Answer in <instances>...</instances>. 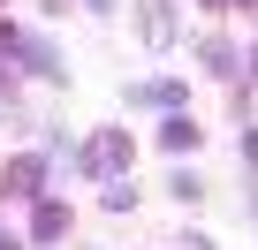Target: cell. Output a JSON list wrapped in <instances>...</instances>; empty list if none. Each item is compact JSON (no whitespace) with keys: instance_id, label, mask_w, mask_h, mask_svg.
<instances>
[{"instance_id":"obj_8","label":"cell","mask_w":258,"mask_h":250,"mask_svg":"<svg viewBox=\"0 0 258 250\" xmlns=\"http://www.w3.org/2000/svg\"><path fill=\"white\" fill-rule=\"evenodd\" d=\"M243 159H250V167H258V129H243Z\"/></svg>"},{"instance_id":"obj_7","label":"cell","mask_w":258,"mask_h":250,"mask_svg":"<svg viewBox=\"0 0 258 250\" xmlns=\"http://www.w3.org/2000/svg\"><path fill=\"white\" fill-rule=\"evenodd\" d=\"M205 68H220V76H228V68H235V46H228V38H205Z\"/></svg>"},{"instance_id":"obj_5","label":"cell","mask_w":258,"mask_h":250,"mask_svg":"<svg viewBox=\"0 0 258 250\" xmlns=\"http://www.w3.org/2000/svg\"><path fill=\"white\" fill-rule=\"evenodd\" d=\"M129 99H145V106H175V99H182V84H137Z\"/></svg>"},{"instance_id":"obj_6","label":"cell","mask_w":258,"mask_h":250,"mask_svg":"<svg viewBox=\"0 0 258 250\" xmlns=\"http://www.w3.org/2000/svg\"><path fill=\"white\" fill-rule=\"evenodd\" d=\"M38 175H46V167H38V159H16V167H8V175H0V190H8V182H16V190H31V182H38Z\"/></svg>"},{"instance_id":"obj_3","label":"cell","mask_w":258,"mask_h":250,"mask_svg":"<svg viewBox=\"0 0 258 250\" xmlns=\"http://www.w3.org/2000/svg\"><path fill=\"white\" fill-rule=\"evenodd\" d=\"M31 235H38V242H61V235H69V205H38Z\"/></svg>"},{"instance_id":"obj_1","label":"cell","mask_w":258,"mask_h":250,"mask_svg":"<svg viewBox=\"0 0 258 250\" xmlns=\"http://www.w3.org/2000/svg\"><path fill=\"white\" fill-rule=\"evenodd\" d=\"M137 31H145V46H167V38H175V16H167V0H137Z\"/></svg>"},{"instance_id":"obj_4","label":"cell","mask_w":258,"mask_h":250,"mask_svg":"<svg viewBox=\"0 0 258 250\" xmlns=\"http://www.w3.org/2000/svg\"><path fill=\"white\" fill-rule=\"evenodd\" d=\"M160 137H167V152H190V144H198V121H182V114H175Z\"/></svg>"},{"instance_id":"obj_11","label":"cell","mask_w":258,"mask_h":250,"mask_svg":"<svg viewBox=\"0 0 258 250\" xmlns=\"http://www.w3.org/2000/svg\"><path fill=\"white\" fill-rule=\"evenodd\" d=\"M250 76H258V53H250Z\"/></svg>"},{"instance_id":"obj_2","label":"cell","mask_w":258,"mask_h":250,"mask_svg":"<svg viewBox=\"0 0 258 250\" xmlns=\"http://www.w3.org/2000/svg\"><path fill=\"white\" fill-rule=\"evenodd\" d=\"M84 159H91L99 175H114V167L129 159V137H121V129H106V137H91V152H84Z\"/></svg>"},{"instance_id":"obj_9","label":"cell","mask_w":258,"mask_h":250,"mask_svg":"<svg viewBox=\"0 0 258 250\" xmlns=\"http://www.w3.org/2000/svg\"><path fill=\"white\" fill-rule=\"evenodd\" d=\"M91 8H114V0H91Z\"/></svg>"},{"instance_id":"obj_10","label":"cell","mask_w":258,"mask_h":250,"mask_svg":"<svg viewBox=\"0 0 258 250\" xmlns=\"http://www.w3.org/2000/svg\"><path fill=\"white\" fill-rule=\"evenodd\" d=\"M190 250H213V242H190Z\"/></svg>"}]
</instances>
